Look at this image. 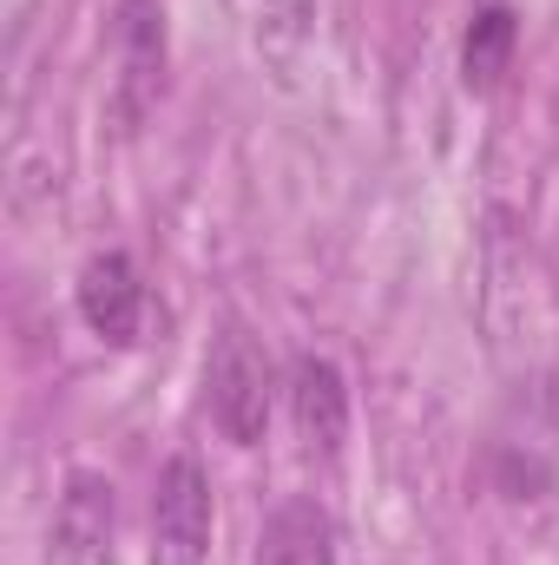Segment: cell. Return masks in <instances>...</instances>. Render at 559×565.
I'll return each mask as SVG.
<instances>
[{"label":"cell","mask_w":559,"mask_h":565,"mask_svg":"<svg viewBox=\"0 0 559 565\" xmlns=\"http://www.w3.org/2000/svg\"><path fill=\"white\" fill-rule=\"evenodd\" d=\"M165 99V7L158 0H119L113 7V93L106 119L133 139Z\"/></svg>","instance_id":"1"},{"label":"cell","mask_w":559,"mask_h":565,"mask_svg":"<svg viewBox=\"0 0 559 565\" xmlns=\"http://www.w3.org/2000/svg\"><path fill=\"white\" fill-rule=\"evenodd\" d=\"M204 395H211V422H218L224 440L257 447L264 427H271V395H277L271 355L244 329H224L218 349H211V362H204Z\"/></svg>","instance_id":"2"},{"label":"cell","mask_w":559,"mask_h":565,"mask_svg":"<svg viewBox=\"0 0 559 565\" xmlns=\"http://www.w3.org/2000/svg\"><path fill=\"white\" fill-rule=\"evenodd\" d=\"M514 46H520V20L507 7H481L474 26H467V40H461V79H467V93H494L507 79V66H514Z\"/></svg>","instance_id":"8"},{"label":"cell","mask_w":559,"mask_h":565,"mask_svg":"<svg viewBox=\"0 0 559 565\" xmlns=\"http://www.w3.org/2000/svg\"><path fill=\"white\" fill-rule=\"evenodd\" d=\"M46 565H119V487L93 467H73L46 520Z\"/></svg>","instance_id":"3"},{"label":"cell","mask_w":559,"mask_h":565,"mask_svg":"<svg viewBox=\"0 0 559 565\" xmlns=\"http://www.w3.org/2000/svg\"><path fill=\"white\" fill-rule=\"evenodd\" d=\"M251 565H336V520L316 500H283L257 533Z\"/></svg>","instance_id":"7"},{"label":"cell","mask_w":559,"mask_h":565,"mask_svg":"<svg viewBox=\"0 0 559 565\" xmlns=\"http://www.w3.org/2000/svg\"><path fill=\"white\" fill-rule=\"evenodd\" d=\"M289 427H296V440L309 447V454H342V440H349V382H342V369L329 362V355H303L296 369H289Z\"/></svg>","instance_id":"6"},{"label":"cell","mask_w":559,"mask_h":565,"mask_svg":"<svg viewBox=\"0 0 559 565\" xmlns=\"http://www.w3.org/2000/svg\"><path fill=\"white\" fill-rule=\"evenodd\" d=\"M211 553V480L191 454H171L151 487V565H204Z\"/></svg>","instance_id":"4"},{"label":"cell","mask_w":559,"mask_h":565,"mask_svg":"<svg viewBox=\"0 0 559 565\" xmlns=\"http://www.w3.org/2000/svg\"><path fill=\"white\" fill-rule=\"evenodd\" d=\"M80 316H86V329L99 335V342H113V349H133L139 342V322H145V282L133 270V257L126 250H99V257H86V270H80Z\"/></svg>","instance_id":"5"}]
</instances>
